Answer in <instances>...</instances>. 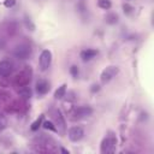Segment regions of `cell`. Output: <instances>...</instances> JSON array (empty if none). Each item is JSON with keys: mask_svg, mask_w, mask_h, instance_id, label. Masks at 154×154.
I'll list each match as a JSON object with an SVG mask.
<instances>
[{"mask_svg": "<svg viewBox=\"0 0 154 154\" xmlns=\"http://www.w3.org/2000/svg\"><path fill=\"white\" fill-rule=\"evenodd\" d=\"M111 135H107L106 137H103V140L101 141V146H100V152L102 154H107V153H113L116 150L117 147V137L114 136V134H112L109 131Z\"/></svg>", "mask_w": 154, "mask_h": 154, "instance_id": "cell-1", "label": "cell"}, {"mask_svg": "<svg viewBox=\"0 0 154 154\" xmlns=\"http://www.w3.org/2000/svg\"><path fill=\"white\" fill-rule=\"evenodd\" d=\"M123 11H124V13L125 14H131L132 12H134V6H131L130 4H128V2H125V4H123Z\"/></svg>", "mask_w": 154, "mask_h": 154, "instance_id": "cell-18", "label": "cell"}, {"mask_svg": "<svg viewBox=\"0 0 154 154\" xmlns=\"http://www.w3.org/2000/svg\"><path fill=\"white\" fill-rule=\"evenodd\" d=\"M67 136L71 142H79L84 136V130L81 126H72L69 129Z\"/></svg>", "mask_w": 154, "mask_h": 154, "instance_id": "cell-7", "label": "cell"}, {"mask_svg": "<svg viewBox=\"0 0 154 154\" xmlns=\"http://www.w3.org/2000/svg\"><path fill=\"white\" fill-rule=\"evenodd\" d=\"M51 63H52V52L49 49H43L38 58V64H40L41 71H46L51 66Z\"/></svg>", "mask_w": 154, "mask_h": 154, "instance_id": "cell-5", "label": "cell"}, {"mask_svg": "<svg viewBox=\"0 0 154 154\" xmlns=\"http://www.w3.org/2000/svg\"><path fill=\"white\" fill-rule=\"evenodd\" d=\"M118 73H119V67H118L117 65H108V66H106V67L101 71V73H100V79H101V82H102L103 84H106V83H108L109 81H112Z\"/></svg>", "mask_w": 154, "mask_h": 154, "instance_id": "cell-3", "label": "cell"}, {"mask_svg": "<svg viewBox=\"0 0 154 154\" xmlns=\"http://www.w3.org/2000/svg\"><path fill=\"white\" fill-rule=\"evenodd\" d=\"M118 19H119V17H118V14L114 13V12L107 13L106 17H105V22H106L107 24H109V25H114V24H117V23H118Z\"/></svg>", "mask_w": 154, "mask_h": 154, "instance_id": "cell-12", "label": "cell"}, {"mask_svg": "<svg viewBox=\"0 0 154 154\" xmlns=\"http://www.w3.org/2000/svg\"><path fill=\"white\" fill-rule=\"evenodd\" d=\"M99 90H100V84H97V83H94V84H91V87H90V91H91L93 94L97 93Z\"/></svg>", "mask_w": 154, "mask_h": 154, "instance_id": "cell-22", "label": "cell"}, {"mask_svg": "<svg viewBox=\"0 0 154 154\" xmlns=\"http://www.w3.org/2000/svg\"><path fill=\"white\" fill-rule=\"evenodd\" d=\"M24 23H25V26L28 28V30H30V31H34V30H35V24L31 22V19H30L28 16H25Z\"/></svg>", "mask_w": 154, "mask_h": 154, "instance_id": "cell-17", "label": "cell"}, {"mask_svg": "<svg viewBox=\"0 0 154 154\" xmlns=\"http://www.w3.org/2000/svg\"><path fill=\"white\" fill-rule=\"evenodd\" d=\"M16 5V0H5L4 1V6L10 8V7H13Z\"/></svg>", "mask_w": 154, "mask_h": 154, "instance_id": "cell-21", "label": "cell"}, {"mask_svg": "<svg viewBox=\"0 0 154 154\" xmlns=\"http://www.w3.org/2000/svg\"><path fill=\"white\" fill-rule=\"evenodd\" d=\"M42 120H43V114H41L35 122H32V124H31V126H30V129L32 130V131H36V130H38V128L42 125Z\"/></svg>", "mask_w": 154, "mask_h": 154, "instance_id": "cell-14", "label": "cell"}, {"mask_svg": "<svg viewBox=\"0 0 154 154\" xmlns=\"http://www.w3.org/2000/svg\"><path fill=\"white\" fill-rule=\"evenodd\" d=\"M66 88H67V84L66 83H63L60 87H58V89L54 91V99L61 100L66 95Z\"/></svg>", "mask_w": 154, "mask_h": 154, "instance_id": "cell-11", "label": "cell"}, {"mask_svg": "<svg viewBox=\"0 0 154 154\" xmlns=\"http://www.w3.org/2000/svg\"><path fill=\"white\" fill-rule=\"evenodd\" d=\"M70 73H71V76H72L73 78H77L78 75H79V69H78V66H77V65H72V66L70 67Z\"/></svg>", "mask_w": 154, "mask_h": 154, "instance_id": "cell-19", "label": "cell"}, {"mask_svg": "<svg viewBox=\"0 0 154 154\" xmlns=\"http://www.w3.org/2000/svg\"><path fill=\"white\" fill-rule=\"evenodd\" d=\"M7 128V119L4 116H0V130H4Z\"/></svg>", "mask_w": 154, "mask_h": 154, "instance_id": "cell-20", "label": "cell"}, {"mask_svg": "<svg viewBox=\"0 0 154 154\" xmlns=\"http://www.w3.org/2000/svg\"><path fill=\"white\" fill-rule=\"evenodd\" d=\"M18 95L22 96L23 99H30L32 96V90L29 87H22L18 90Z\"/></svg>", "mask_w": 154, "mask_h": 154, "instance_id": "cell-13", "label": "cell"}, {"mask_svg": "<svg viewBox=\"0 0 154 154\" xmlns=\"http://www.w3.org/2000/svg\"><path fill=\"white\" fill-rule=\"evenodd\" d=\"M61 152H63V153H67V154H69V150H66V149H64V148H61Z\"/></svg>", "mask_w": 154, "mask_h": 154, "instance_id": "cell-23", "label": "cell"}, {"mask_svg": "<svg viewBox=\"0 0 154 154\" xmlns=\"http://www.w3.org/2000/svg\"><path fill=\"white\" fill-rule=\"evenodd\" d=\"M97 6L101 10H109L112 6V2L109 0H97Z\"/></svg>", "mask_w": 154, "mask_h": 154, "instance_id": "cell-15", "label": "cell"}, {"mask_svg": "<svg viewBox=\"0 0 154 154\" xmlns=\"http://www.w3.org/2000/svg\"><path fill=\"white\" fill-rule=\"evenodd\" d=\"M42 126H43L46 130H51V131L57 132V128H55V125H54V123H53L52 120H45V122L42 123Z\"/></svg>", "mask_w": 154, "mask_h": 154, "instance_id": "cell-16", "label": "cell"}, {"mask_svg": "<svg viewBox=\"0 0 154 154\" xmlns=\"http://www.w3.org/2000/svg\"><path fill=\"white\" fill-rule=\"evenodd\" d=\"M93 114V108L90 106H81V107H77L75 108L72 116H73V119H77V120H81V119H85L88 117H90Z\"/></svg>", "mask_w": 154, "mask_h": 154, "instance_id": "cell-6", "label": "cell"}, {"mask_svg": "<svg viewBox=\"0 0 154 154\" xmlns=\"http://www.w3.org/2000/svg\"><path fill=\"white\" fill-rule=\"evenodd\" d=\"M99 54V51L95 49V48H85L83 51H81L79 53V57L83 61H89L91 59H94L96 55Z\"/></svg>", "mask_w": 154, "mask_h": 154, "instance_id": "cell-8", "label": "cell"}, {"mask_svg": "<svg viewBox=\"0 0 154 154\" xmlns=\"http://www.w3.org/2000/svg\"><path fill=\"white\" fill-rule=\"evenodd\" d=\"M52 116H53V120H54L53 123L57 128V132H59L61 136H65V134H66V123H65V119H64V116H63L61 111L55 108V109H53Z\"/></svg>", "mask_w": 154, "mask_h": 154, "instance_id": "cell-2", "label": "cell"}, {"mask_svg": "<svg viewBox=\"0 0 154 154\" xmlns=\"http://www.w3.org/2000/svg\"><path fill=\"white\" fill-rule=\"evenodd\" d=\"M13 70V64L10 60H1L0 61V76L6 77L8 76Z\"/></svg>", "mask_w": 154, "mask_h": 154, "instance_id": "cell-9", "label": "cell"}, {"mask_svg": "<svg viewBox=\"0 0 154 154\" xmlns=\"http://www.w3.org/2000/svg\"><path fill=\"white\" fill-rule=\"evenodd\" d=\"M49 91V84L46 79H38L36 82V93L38 95H46Z\"/></svg>", "mask_w": 154, "mask_h": 154, "instance_id": "cell-10", "label": "cell"}, {"mask_svg": "<svg viewBox=\"0 0 154 154\" xmlns=\"http://www.w3.org/2000/svg\"><path fill=\"white\" fill-rule=\"evenodd\" d=\"M30 54H31V48H30V46H28L25 43H20L13 49V55L19 60L28 59L30 57Z\"/></svg>", "mask_w": 154, "mask_h": 154, "instance_id": "cell-4", "label": "cell"}]
</instances>
